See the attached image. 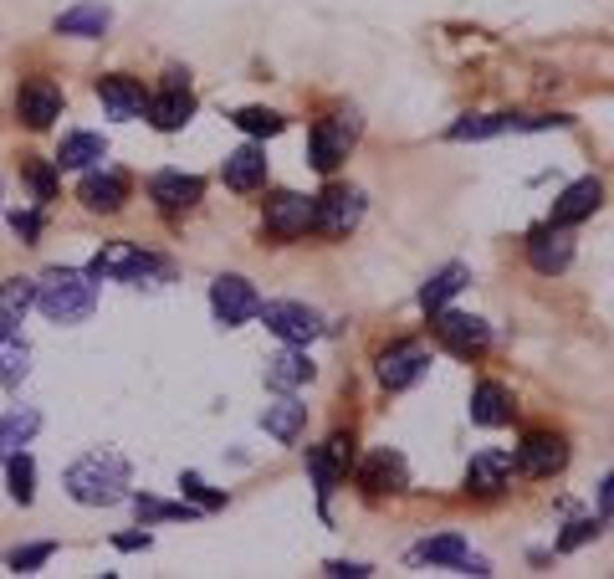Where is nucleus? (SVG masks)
I'll list each match as a JSON object with an SVG mask.
<instances>
[{
    "mask_svg": "<svg viewBox=\"0 0 614 579\" xmlns=\"http://www.w3.org/2000/svg\"><path fill=\"white\" fill-rule=\"evenodd\" d=\"M5 478H11V497H16L21 508H32V503H36V461L26 457V451H11V461H5Z\"/></svg>",
    "mask_w": 614,
    "mask_h": 579,
    "instance_id": "obj_33",
    "label": "nucleus"
},
{
    "mask_svg": "<svg viewBox=\"0 0 614 579\" xmlns=\"http://www.w3.org/2000/svg\"><path fill=\"white\" fill-rule=\"evenodd\" d=\"M200 195H205V180H200V174L165 170V174H154V180H149V201L165 210L169 221H174V216H184V210H195Z\"/></svg>",
    "mask_w": 614,
    "mask_h": 579,
    "instance_id": "obj_16",
    "label": "nucleus"
},
{
    "mask_svg": "<svg viewBox=\"0 0 614 579\" xmlns=\"http://www.w3.org/2000/svg\"><path fill=\"white\" fill-rule=\"evenodd\" d=\"M528 267L543 277H558L574 267V226H532L528 231Z\"/></svg>",
    "mask_w": 614,
    "mask_h": 579,
    "instance_id": "obj_9",
    "label": "nucleus"
},
{
    "mask_svg": "<svg viewBox=\"0 0 614 579\" xmlns=\"http://www.w3.org/2000/svg\"><path fill=\"white\" fill-rule=\"evenodd\" d=\"M513 395L502 390L497 379H482L477 390H471V421L486 431H502V426H513Z\"/></svg>",
    "mask_w": 614,
    "mask_h": 579,
    "instance_id": "obj_23",
    "label": "nucleus"
},
{
    "mask_svg": "<svg viewBox=\"0 0 614 579\" xmlns=\"http://www.w3.org/2000/svg\"><path fill=\"white\" fill-rule=\"evenodd\" d=\"M461 559H466V539H461V533H435V539L416 544V564H446V569H456Z\"/></svg>",
    "mask_w": 614,
    "mask_h": 579,
    "instance_id": "obj_32",
    "label": "nucleus"
},
{
    "mask_svg": "<svg viewBox=\"0 0 614 579\" xmlns=\"http://www.w3.org/2000/svg\"><path fill=\"white\" fill-rule=\"evenodd\" d=\"M77 201L93 210V216H118L123 201H129V174L118 170H93L83 174V185H77Z\"/></svg>",
    "mask_w": 614,
    "mask_h": 579,
    "instance_id": "obj_19",
    "label": "nucleus"
},
{
    "mask_svg": "<svg viewBox=\"0 0 614 579\" xmlns=\"http://www.w3.org/2000/svg\"><path fill=\"white\" fill-rule=\"evenodd\" d=\"M0 461H5V442H0Z\"/></svg>",
    "mask_w": 614,
    "mask_h": 579,
    "instance_id": "obj_44",
    "label": "nucleus"
},
{
    "mask_svg": "<svg viewBox=\"0 0 614 579\" xmlns=\"http://www.w3.org/2000/svg\"><path fill=\"white\" fill-rule=\"evenodd\" d=\"M32 307H36V282H26V277L0 282V334L21 328V318H26Z\"/></svg>",
    "mask_w": 614,
    "mask_h": 579,
    "instance_id": "obj_28",
    "label": "nucleus"
},
{
    "mask_svg": "<svg viewBox=\"0 0 614 579\" xmlns=\"http://www.w3.org/2000/svg\"><path fill=\"white\" fill-rule=\"evenodd\" d=\"M26 185L36 190V201H51L57 195V159H26Z\"/></svg>",
    "mask_w": 614,
    "mask_h": 579,
    "instance_id": "obj_38",
    "label": "nucleus"
},
{
    "mask_svg": "<svg viewBox=\"0 0 614 579\" xmlns=\"http://www.w3.org/2000/svg\"><path fill=\"white\" fill-rule=\"evenodd\" d=\"M236 129L241 134H251V138H272V134H282L287 129V119L282 113H272V108H236Z\"/></svg>",
    "mask_w": 614,
    "mask_h": 579,
    "instance_id": "obj_34",
    "label": "nucleus"
},
{
    "mask_svg": "<svg viewBox=\"0 0 614 579\" xmlns=\"http://www.w3.org/2000/svg\"><path fill=\"white\" fill-rule=\"evenodd\" d=\"M220 180H226V190H236V195H251V190L266 185V149L262 144H241V149L226 154V165H220Z\"/></svg>",
    "mask_w": 614,
    "mask_h": 579,
    "instance_id": "obj_21",
    "label": "nucleus"
},
{
    "mask_svg": "<svg viewBox=\"0 0 614 579\" xmlns=\"http://www.w3.org/2000/svg\"><path fill=\"white\" fill-rule=\"evenodd\" d=\"M51 554H57V544H32V548H16V554H11V569H16V575H32L36 564H47Z\"/></svg>",
    "mask_w": 614,
    "mask_h": 579,
    "instance_id": "obj_40",
    "label": "nucleus"
},
{
    "mask_svg": "<svg viewBox=\"0 0 614 579\" xmlns=\"http://www.w3.org/2000/svg\"><path fill=\"white\" fill-rule=\"evenodd\" d=\"M349 467H353V436L349 431H333L328 442L308 451V478H313L323 503H328V493L338 487V482L349 478Z\"/></svg>",
    "mask_w": 614,
    "mask_h": 579,
    "instance_id": "obj_10",
    "label": "nucleus"
},
{
    "mask_svg": "<svg viewBox=\"0 0 614 579\" xmlns=\"http://www.w3.org/2000/svg\"><path fill=\"white\" fill-rule=\"evenodd\" d=\"M359 134H364V123H359V113H353V108H338V113H328V119H317L313 123V144H308L313 170L333 174L344 159H349V149L359 144Z\"/></svg>",
    "mask_w": 614,
    "mask_h": 579,
    "instance_id": "obj_3",
    "label": "nucleus"
},
{
    "mask_svg": "<svg viewBox=\"0 0 614 579\" xmlns=\"http://www.w3.org/2000/svg\"><path fill=\"white\" fill-rule=\"evenodd\" d=\"M133 508L144 523H169V518H195V503H159V497H133Z\"/></svg>",
    "mask_w": 614,
    "mask_h": 579,
    "instance_id": "obj_36",
    "label": "nucleus"
},
{
    "mask_svg": "<svg viewBox=\"0 0 614 579\" xmlns=\"http://www.w3.org/2000/svg\"><path fill=\"white\" fill-rule=\"evenodd\" d=\"M513 472H517L513 451H497V446H486V451H477V457H471V467H466V493L497 497L502 487L513 482Z\"/></svg>",
    "mask_w": 614,
    "mask_h": 579,
    "instance_id": "obj_17",
    "label": "nucleus"
},
{
    "mask_svg": "<svg viewBox=\"0 0 614 579\" xmlns=\"http://www.w3.org/2000/svg\"><path fill=\"white\" fill-rule=\"evenodd\" d=\"M517 472H522V478H558V472H564L568 467V442L564 436H558V431H532L528 442L517 446Z\"/></svg>",
    "mask_w": 614,
    "mask_h": 579,
    "instance_id": "obj_13",
    "label": "nucleus"
},
{
    "mask_svg": "<svg viewBox=\"0 0 614 579\" xmlns=\"http://www.w3.org/2000/svg\"><path fill=\"white\" fill-rule=\"evenodd\" d=\"M113 544L123 548V554H133V548H149V544H154V533H118Z\"/></svg>",
    "mask_w": 614,
    "mask_h": 579,
    "instance_id": "obj_43",
    "label": "nucleus"
},
{
    "mask_svg": "<svg viewBox=\"0 0 614 579\" xmlns=\"http://www.w3.org/2000/svg\"><path fill=\"white\" fill-rule=\"evenodd\" d=\"M108 26H113V11H108L103 0H77L72 11H62V16H57V36H83V41L103 36Z\"/></svg>",
    "mask_w": 614,
    "mask_h": 579,
    "instance_id": "obj_26",
    "label": "nucleus"
},
{
    "mask_svg": "<svg viewBox=\"0 0 614 579\" xmlns=\"http://www.w3.org/2000/svg\"><path fill=\"white\" fill-rule=\"evenodd\" d=\"M67 493L83 508H113L129 497V461L118 451H87L67 467Z\"/></svg>",
    "mask_w": 614,
    "mask_h": 579,
    "instance_id": "obj_1",
    "label": "nucleus"
},
{
    "mask_svg": "<svg viewBox=\"0 0 614 579\" xmlns=\"http://www.w3.org/2000/svg\"><path fill=\"white\" fill-rule=\"evenodd\" d=\"M604 533V512L599 518H574L564 533H558V554H574V548H583L589 539H599Z\"/></svg>",
    "mask_w": 614,
    "mask_h": 579,
    "instance_id": "obj_37",
    "label": "nucleus"
},
{
    "mask_svg": "<svg viewBox=\"0 0 614 579\" xmlns=\"http://www.w3.org/2000/svg\"><path fill=\"white\" fill-rule=\"evenodd\" d=\"M313 375H317V370H313V359H308V349H302V343H287L282 354L266 359V390H277V395L298 390V385H308Z\"/></svg>",
    "mask_w": 614,
    "mask_h": 579,
    "instance_id": "obj_22",
    "label": "nucleus"
},
{
    "mask_svg": "<svg viewBox=\"0 0 614 579\" xmlns=\"http://www.w3.org/2000/svg\"><path fill=\"white\" fill-rule=\"evenodd\" d=\"M513 129V113H466V119H456L446 129V138L450 144H477V138H497V134H507Z\"/></svg>",
    "mask_w": 614,
    "mask_h": 579,
    "instance_id": "obj_31",
    "label": "nucleus"
},
{
    "mask_svg": "<svg viewBox=\"0 0 614 579\" xmlns=\"http://www.w3.org/2000/svg\"><path fill=\"white\" fill-rule=\"evenodd\" d=\"M435 343L456 359H482L492 349V324L477 313H456V307H435Z\"/></svg>",
    "mask_w": 614,
    "mask_h": 579,
    "instance_id": "obj_5",
    "label": "nucleus"
},
{
    "mask_svg": "<svg viewBox=\"0 0 614 579\" xmlns=\"http://www.w3.org/2000/svg\"><path fill=\"white\" fill-rule=\"evenodd\" d=\"M36 426H41L36 410H11V415H0V442H5V451H21V446L36 436Z\"/></svg>",
    "mask_w": 614,
    "mask_h": 579,
    "instance_id": "obj_35",
    "label": "nucleus"
},
{
    "mask_svg": "<svg viewBox=\"0 0 614 579\" xmlns=\"http://www.w3.org/2000/svg\"><path fill=\"white\" fill-rule=\"evenodd\" d=\"M262 231L277 241V246L302 241L308 231H313V201L298 195V190H272L266 205H262Z\"/></svg>",
    "mask_w": 614,
    "mask_h": 579,
    "instance_id": "obj_7",
    "label": "nucleus"
},
{
    "mask_svg": "<svg viewBox=\"0 0 614 579\" xmlns=\"http://www.w3.org/2000/svg\"><path fill=\"white\" fill-rule=\"evenodd\" d=\"M98 102L108 108V119H144V113H149L144 83H139V77H123V72L98 77Z\"/></svg>",
    "mask_w": 614,
    "mask_h": 579,
    "instance_id": "obj_18",
    "label": "nucleus"
},
{
    "mask_svg": "<svg viewBox=\"0 0 614 579\" xmlns=\"http://www.w3.org/2000/svg\"><path fill=\"white\" fill-rule=\"evenodd\" d=\"M425 370H431V349H425L420 339H395L389 349H380V359H374V375H380V385L389 395L410 390Z\"/></svg>",
    "mask_w": 614,
    "mask_h": 579,
    "instance_id": "obj_8",
    "label": "nucleus"
},
{
    "mask_svg": "<svg viewBox=\"0 0 614 579\" xmlns=\"http://www.w3.org/2000/svg\"><path fill=\"white\" fill-rule=\"evenodd\" d=\"M87 273L98 277V282H144V277H169V267L159 256L139 252L133 241H108V246L87 262Z\"/></svg>",
    "mask_w": 614,
    "mask_h": 579,
    "instance_id": "obj_4",
    "label": "nucleus"
},
{
    "mask_svg": "<svg viewBox=\"0 0 614 579\" xmlns=\"http://www.w3.org/2000/svg\"><path fill=\"white\" fill-rule=\"evenodd\" d=\"M16 119L26 123V129H51V123L62 119V87L51 83V77H26L16 93Z\"/></svg>",
    "mask_w": 614,
    "mask_h": 579,
    "instance_id": "obj_14",
    "label": "nucleus"
},
{
    "mask_svg": "<svg viewBox=\"0 0 614 579\" xmlns=\"http://www.w3.org/2000/svg\"><path fill=\"white\" fill-rule=\"evenodd\" d=\"M98 159H108V138L103 134H72L57 149V170H93Z\"/></svg>",
    "mask_w": 614,
    "mask_h": 579,
    "instance_id": "obj_29",
    "label": "nucleus"
},
{
    "mask_svg": "<svg viewBox=\"0 0 614 579\" xmlns=\"http://www.w3.org/2000/svg\"><path fill=\"white\" fill-rule=\"evenodd\" d=\"M180 493L190 497V503H195L200 512H216V508H226V493H216L210 482H200L195 472H184V478H180Z\"/></svg>",
    "mask_w": 614,
    "mask_h": 579,
    "instance_id": "obj_39",
    "label": "nucleus"
},
{
    "mask_svg": "<svg viewBox=\"0 0 614 579\" xmlns=\"http://www.w3.org/2000/svg\"><path fill=\"white\" fill-rule=\"evenodd\" d=\"M210 307H216V318L226 328H241V324H251V318L262 313V292L251 288L246 277L226 273V277H216V282H210Z\"/></svg>",
    "mask_w": 614,
    "mask_h": 579,
    "instance_id": "obj_11",
    "label": "nucleus"
},
{
    "mask_svg": "<svg viewBox=\"0 0 614 579\" xmlns=\"http://www.w3.org/2000/svg\"><path fill=\"white\" fill-rule=\"evenodd\" d=\"M323 569H328L333 579H369V575H374L369 564H349V559H333V564H323Z\"/></svg>",
    "mask_w": 614,
    "mask_h": 579,
    "instance_id": "obj_42",
    "label": "nucleus"
},
{
    "mask_svg": "<svg viewBox=\"0 0 614 579\" xmlns=\"http://www.w3.org/2000/svg\"><path fill=\"white\" fill-rule=\"evenodd\" d=\"M190 119H195V93L190 87H165L159 98H149V123L159 134H174Z\"/></svg>",
    "mask_w": 614,
    "mask_h": 579,
    "instance_id": "obj_24",
    "label": "nucleus"
},
{
    "mask_svg": "<svg viewBox=\"0 0 614 579\" xmlns=\"http://www.w3.org/2000/svg\"><path fill=\"white\" fill-rule=\"evenodd\" d=\"M599 205H604V185H599L594 174H583V180H574V185L558 190V201H553V216H549V221L579 226V221H589V216H594Z\"/></svg>",
    "mask_w": 614,
    "mask_h": 579,
    "instance_id": "obj_20",
    "label": "nucleus"
},
{
    "mask_svg": "<svg viewBox=\"0 0 614 579\" xmlns=\"http://www.w3.org/2000/svg\"><path fill=\"white\" fill-rule=\"evenodd\" d=\"M93 303H98V277L93 273L51 267V273L36 282V307L47 313L51 324H83V318H93Z\"/></svg>",
    "mask_w": 614,
    "mask_h": 579,
    "instance_id": "obj_2",
    "label": "nucleus"
},
{
    "mask_svg": "<svg viewBox=\"0 0 614 579\" xmlns=\"http://www.w3.org/2000/svg\"><path fill=\"white\" fill-rule=\"evenodd\" d=\"M359 487H364L369 497H395L410 487V461L399 457L395 446H380V451H369L364 461H359Z\"/></svg>",
    "mask_w": 614,
    "mask_h": 579,
    "instance_id": "obj_12",
    "label": "nucleus"
},
{
    "mask_svg": "<svg viewBox=\"0 0 614 579\" xmlns=\"http://www.w3.org/2000/svg\"><path fill=\"white\" fill-rule=\"evenodd\" d=\"M466 282H471V267H466V262H446V267H441V273H431V282L420 288V307H425V313L446 307L450 298L466 288Z\"/></svg>",
    "mask_w": 614,
    "mask_h": 579,
    "instance_id": "obj_27",
    "label": "nucleus"
},
{
    "mask_svg": "<svg viewBox=\"0 0 614 579\" xmlns=\"http://www.w3.org/2000/svg\"><path fill=\"white\" fill-rule=\"evenodd\" d=\"M262 426H266V436H277L282 446H292V442L302 436V431H308V406H302L298 395L287 390L282 400H277V406H266V410H262Z\"/></svg>",
    "mask_w": 614,
    "mask_h": 579,
    "instance_id": "obj_25",
    "label": "nucleus"
},
{
    "mask_svg": "<svg viewBox=\"0 0 614 579\" xmlns=\"http://www.w3.org/2000/svg\"><path fill=\"white\" fill-rule=\"evenodd\" d=\"M364 221V190L359 185H328L313 195V231L328 241H344L353 226Z\"/></svg>",
    "mask_w": 614,
    "mask_h": 579,
    "instance_id": "obj_6",
    "label": "nucleus"
},
{
    "mask_svg": "<svg viewBox=\"0 0 614 579\" xmlns=\"http://www.w3.org/2000/svg\"><path fill=\"white\" fill-rule=\"evenodd\" d=\"M11 226H16L21 241H36V237H41V216H36V210H16V216H11Z\"/></svg>",
    "mask_w": 614,
    "mask_h": 579,
    "instance_id": "obj_41",
    "label": "nucleus"
},
{
    "mask_svg": "<svg viewBox=\"0 0 614 579\" xmlns=\"http://www.w3.org/2000/svg\"><path fill=\"white\" fill-rule=\"evenodd\" d=\"M256 318H266V328H272L282 343H302V349L323 334V318H317L308 303H262Z\"/></svg>",
    "mask_w": 614,
    "mask_h": 579,
    "instance_id": "obj_15",
    "label": "nucleus"
},
{
    "mask_svg": "<svg viewBox=\"0 0 614 579\" xmlns=\"http://www.w3.org/2000/svg\"><path fill=\"white\" fill-rule=\"evenodd\" d=\"M26 375H32V343L11 328V334H0V385L16 390Z\"/></svg>",
    "mask_w": 614,
    "mask_h": 579,
    "instance_id": "obj_30",
    "label": "nucleus"
}]
</instances>
